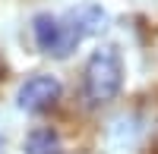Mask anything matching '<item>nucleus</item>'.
I'll list each match as a JSON object with an SVG mask.
<instances>
[{
  "instance_id": "nucleus-1",
  "label": "nucleus",
  "mask_w": 158,
  "mask_h": 154,
  "mask_svg": "<svg viewBox=\"0 0 158 154\" xmlns=\"http://www.w3.org/2000/svg\"><path fill=\"white\" fill-rule=\"evenodd\" d=\"M108 29V13L98 3H79L67 13H38L32 19V41L44 57L67 60L73 50L92 35Z\"/></svg>"
},
{
  "instance_id": "nucleus-4",
  "label": "nucleus",
  "mask_w": 158,
  "mask_h": 154,
  "mask_svg": "<svg viewBox=\"0 0 158 154\" xmlns=\"http://www.w3.org/2000/svg\"><path fill=\"white\" fill-rule=\"evenodd\" d=\"M22 151L25 154H63V142H60L57 129H51V126H35V129L25 135Z\"/></svg>"
},
{
  "instance_id": "nucleus-6",
  "label": "nucleus",
  "mask_w": 158,
  "mask_h": 154,
  "mask_svg": "<svg viewBox=\"0 0 158 154\" xmlns=\"http://www.w3.org/2000/svg\"><path fill=\"white\" fill-rule=\"evenodd\" d=\"M0 79H3V60H0Z\"/></svg>"
},
{
  "instance_id": "nucleus-2",
  "label": "nucleus",
  "mask_w": 158,
  "mask_h": 154,
  "mask_svg": "<svg viewBox=\"0 0 158 154\" xmlns=\"http://www.w3.org/2000/svg\"><path fill=\"white\" fill-rule=\"evenodd\" d=\"M123 88V60L120 50L104 44L92 50L82 66V98L89 107H108Z\"/></svg>"
},
{
  "instance_id": "nucleus-3",
  "label": "nucleus",
  "mask_w": 158,
  "mask_h": 154,
  "mask_svg": "<svg viewBox=\"0 0 158 154\" xmlns=\"http://www.w3.org/2000/svg\"><path fill=\"white\" fill-rule=\"evenodd\" d=\"M63 94V85L57 75L51 72H35L16 88V107L22 113H48L57 107V101Z\"/></svg>"
},
{
  "instance_id": "nucleus-5",
  "label": "nucleus",
  "mask_w": 158,
  "mask_h": 154,
  "mask_svg": "<svg viewBox=\"0 0 158 154\" xmlns=\"http://www.w3.org/2000/svg\"><path fill=\"white\" fill-rule=\"evenodd\" d=\"M0 154H6V138L0 135Z\"/></svg>"
}]
</instances>
